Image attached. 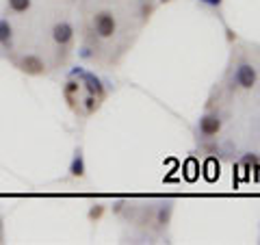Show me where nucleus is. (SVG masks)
I'll use <instances>...</instances> for the list:
<instances>
[{"mask_svg": "<svg viewBox=\"0 0 260 245\" xmlns=\"http://www.w3.org/2000/svg\"><path fill=\"white\" fill-rule=\"evenodd\" d=\"M94 29L98 33V37H102V39H111V37L117 33V20H115V15H113L111 11H100V13H96Z\"/></svg>", "mask_w": 260, "mask_h": 245, "instance_id": "f03ea898", "label": "nucleus"}, {"mask_svg": "<svg viewBox=\"0 0 260 245\" xmlns=\"http://www.w3.org/2000/svg\"><path fill=\"white\" fill-rule=\"evenodd\" d=\"M161 2H162V4H165V2H171V0H161Z\"/></svg>", "mask_w": 260, "mask_h": 245, "instance_id": "f3484780", "label": "nucleus"}, {"mask_svg": "<svg viewBox=\"0 0 260 245\" xmlns=\"http://www.w3.org/2000/svg\"><path fill=\"white\" fill-rule=\"evenodd\" d=\"M199 2L208 4V7H221V2H224V0H199Z\"/></svg>", "mask_w": 260, "mask_h": 245, "instance_id": "dca6fc26", "label": "nucleus"}, {"mask_svg": "<svg viewBox=\"0 0 260 245\" xmlns=\"http://www.w3.org/2000/svg\"><path fill=\"white\" fill-rule=\"evenodd\" d=\"M171 215H173V204L171 202H162L156 210V224L159 228H167L171 221Z\"/></svg>", "mask_w": 260, "mask_h": 245, "instance_id": "6e6552de", "label": "nucleus"}, {"mask_svg": "<svg viewBox=\"0 0 260 245\" xmlns=\"http://www.w3.org/2000/svg\"><path fill=\"white\" fill-rule=\"evenodd\" d=\"M13 43V29H11L9 20H0V46L11 48Z\"/></svg>", "mask_w": 260, "mask_h": 245, "instance_id": "1a4fd4ad", "label": "nucleus"}, {"mask_svg": "<svg viewBox=\"0 0 260 245\" xmlns=\"http://www.w3.org/2000/svg\"><path fill=\"white\" fill-rule=\"evenodd\" d=\"M234 83L241 87V89H254L258 83V72H256V68H254L252 63H247V61H241L236 65V72H234Z\"/></svg>", "mask_w": 260, "mask_h": 245, "instance_id": "7ed1b4c3", "label": "nucleus"}, {"mask_svg": "<svg viewBox=\"0 0 260 245\" xmlns=\"http://www.w3.org/2000/svg\"><path fill=\"white\" fill-rule=\"evenodd\" d=\"M78 89H80V83H76V80H67V85L63 87V96H65V100H67V105L74 108V100H76V94H78Z\"/></svg>", "mask_w": 260, "mask_h": 245, "instance_id": "9d476101", "label": "nucleus"}, {"mask_svg": "<svg viewBox=\"0 0 260 245\" xmlns=\"http://www.w3.org/2000/svg\"><path fill=\"white\" fill-rule=\"evenodd\" d=\"M80 78H83V85L87 87V91H89V94H94V96H98L100 98V100H104V96H106V91H104V85H102V80L98 78L96 74H91V72H80L78 74Z\"/></svg>", "mask_w": 260, "mask_h": 245, "instance_id": "423d86ee", "label": "nucleus"}, {"mask_svg": "<svg viewBox=\"0 0 260 245\" xmlns=\"http://www.w3.org/2000/svg\"><path fill=\"white\" fill-rule=\"evenodd\" d=\"M260 163V159H258V154H254V152H249V154H245L241 159V165L243 167H256Z\"/></svg>", "mask_w": 260, "mask_h": 245, "instance_id": "4468645a", "label": "nucleus"}, {"mask_svg": "<svg viewBox=\"0 0 260 245\" xmlns=\"http://www.w3.org/2000/svg\"><path fill=\"white\" fill-rule=\"evenodd\" d=\"M9 9L13 13H26L31 9V0H9Z\"/></svg>", "mask_w": 260, "mask_h": 245, "instance_id": "f8f14e48", "label": "nucleus"}, {"mask_svg": "<svg viewBox=\"0 0 260 245\" xmlns=\"http://www.w3.org/2000/svg\"><path fill=\"white\" fill-rule=\"evenodd\" d=\"M221 126H224V122H221L219 113H204V115L199 117V122H197L199 137L206 139V141L215 139L217 135L221 133Z\"/></svg>", "mask_w": 260, "mask_h": 245, "instance_id": "f257e3e1", "label": "nucleus"}, {"mask_svg": "<svg viewBox=\"0 0 260 245\" xmlns=\"http://www.w3.org/2000/svg\"><path fill=\"white\" fill-rule=\"evenodd\" d=\"M104 210H106V206H104V204H94V206L89 209V213H87V217H89L91 224H96V221H100V219H102Z\"/></svg>", "mask_w": 260, "mask_h": 245, "instance_id": "9b49d317", "label": "nucleus"}, {"mask_svg": "<svg viewBox=\"0 0 260 245\" xmlns=\"http://www.w3.org/2000/svg\"><path fill=\"white\" fill-rule=\"evenodd\" d=\"M152 11H154V4H143V9H141V15H143V20H148L150 15H152Z\"/></svg>", "mask_w": 260, "mask_h": 245, "instance_id": "2eb2a0df", "label": "nucleus"}, {"mask_svg": "<svg viewBox=\"0 0 260 245\" xmlns=\"http://www.w3.org/2000/svg\"><path fill=\"white\" fill-rule=\"evenodd\" d=\"M98 106H100V98L94 96V94L87 96V100H85V111H87V113H94Z\"/></svg>", "mask_w": 260, "mask_h": 245, "instance_id": "ddd939ff", "label": "nucleus"}, {"mask_svg": "<svg viewBox=\"0 0 260 245\" xmlns=\"http://www.w3.org/2000/svg\"><path fill=\"white\" fill-rule=\"evenodd\" d=\"M52 39L57 46H69L74 39V26L69 22H57L52 26Z\"/></svg>", "mask_w": 260, "mask_h": 245, "instance_id": "39448f33", "label": "nucleus"}, {"mask_svg": "<svg viewBox=\"0 0 260 245\" xmlns=\"http://www.w3.org/2000/svg\"><path fill=\"white\" fill-rule=\"evenodd\" d=\"M69 176L72 178H83L87 174V165H85V156H83V148H76L72 163H69Z\"/></svg>", "mask_w": 260, "mask_h": 245, "instance_id": "0eeeda50", "label": "nucleus"}, {"mask_svg": "<svg viewBox=\"0 0 260 245\" xmlns=\"http://www.w3.org/2000/svg\"><path fill=\"white\" fill-rule=\"evenodd\" d=\"M20 70L29 76H43L46 74V63H43V59L37 57V54H26L20 61Z\"/></svg>", "mask_w": 260, "mask_h": 245, "instance_id": "20e7f679", "label": "nucleus"}]
</instances>
